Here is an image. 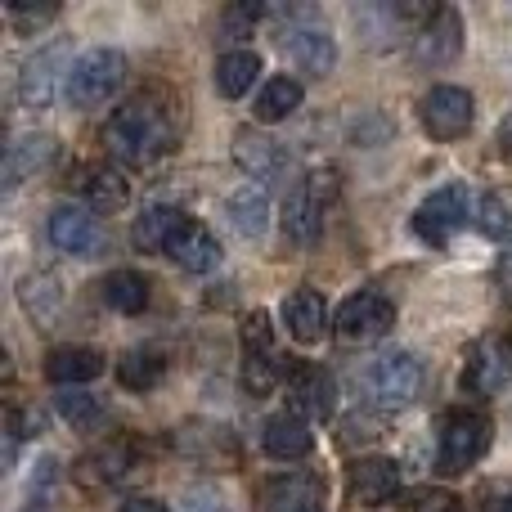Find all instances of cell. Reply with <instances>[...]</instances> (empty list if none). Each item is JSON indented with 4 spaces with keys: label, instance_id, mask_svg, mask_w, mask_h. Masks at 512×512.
<instances>
[{
    "label": "cell",
    "instance_id": "d590c367",
    "mask_svg": "<svg viewBox=\"0 0 512 512\" xmlns=\"http://www.w3.org/2000/svg\"><path fill=\"white\" fill-rule=\"evenodd\" d=\"M405 512H463V504L450 490H414L405 499Z\"/></svg>",
    "mask_w": 512,
    "mask_h": 512
},
{
    "label": "cell",
    "instance_id": "ac0fdd59",
    "mask_svg": "<svg viewBox=\"0 0 512 512\" xmlns=\"http://www.w3.org/2000/svg\"><path fill=\"white\" fill-rule=\"evenodd\" d=\"M72 185L86 198L90 212H117V207H126V198H131V185H126L122 171L108 167V162H86V167H77Z\"/></svg>",
    "mask_w": 512,
    "mask_h": 512
},
{
    "label": "cell",
    "instance_id": "f35d334b",
    "mask_svg": "<svg viewBox=\"0 0 512 512\" xmlns=\"http://www.w3.org/2000/svg\"><path fill=\"white\" fill-rule=\"evenodd\" d=\"M14 436H41V414H36V409L14 414Z\"/></svg>",
    "mask_w": 512,
    "mask_h": 512
},
{
    "label": "cell",
    "instance_id": "6da1fadb",
    "mask_svg": "<svg viewBox=\"0 0 512 512\" xmlns=\"http://www.w3.org/2000/svg\"><path fill=\"white\" fill-rule=\"evenodd\" d=\"M180 140V122H176V104L158 95H135L108 117L104 126V144L117 162L126 167H153L158 158H167Z\"/></svg>",
    "mask_w": 512,
    "mask_h": 512
},
{
    "label": "cell",
    "instance_id": "7c38bea8",
    "mask_svg": "<svg viewBox=\"0 0 512 512\" xmlns=\"http://www.w3.org/2000/svg\"><path fill=\"white\" fill-rule=\"evenodd\" d=\"M512 382V342L499 333L481 337L468 351V364H463V391L472 396H495Z\"/></svg>",
    "mask_w": 512,
    "mask_h": 512
},
{
    "label": "cell",
    "instance_id": "f546056e",
    "mask_svg": "<svg viewBox=\"0 0 512 512\" xmlns=\"http://www.w3.org/2000/svg\"><path fill=\"white\" fill-rule=\"evenodd\" d=\"M256 77H261V59L252 50H230L216 59V90L225 99H243Z\"/></svg>",
    "mask_w": 512,
    "mask_h": 512
},
{
    "label": "cell",
    "instance_id": "2e32d148",
    "mask_svg": "<svg viewBox=\"0 0 512 512\" xmlns=\"http://www.w3.org/2000/svg\"><path fill=\"white\" fill-rule=\"evenodd\" d=\"M283 54H288L301 72H310V77H328V72L337 68V41L324 27H310V23L283 32Z\"/></svg>",
    "mask_w": 512,
    "mask_h": 512
},
{
    "label": "cell",
    "instance_id": "603a6c76",
    "mask_svg": "<svg viewBox=\"0 0 512 512\" xmlns=\"http://www.w3.org/2000/svg\"><path fill=\"white\" fill-rule=\"evenodd\" d=\"M283 324L297 342H319L328 333V301L319 297L315 288H297L288 301H283Z\"/></svg>",
    "mask_w": 512,
    "mask_h": 512
},
{
    "label": "cell",
    "instance_id": "9a60e30c",
    "mask_svg": "<svg viewBox=\"0 0 512 512\" xmlns=\"http://www.w3.org/2000/svg\"><path fill=\"white\" fill-rule=\"evenodd\" d=\"M288 409L292 414H301L310 423V418H333L337 409V387L333 378H328L324 369H315V364H297V369L288 373Z\"/></svg>",
    "mask_w": 512,
    "mask_h": 512
},
{
    "label": "cell",
    "instance_id": "8992f818",
    "mask_svg": "<svg viewBox=\"0 0 512 512\" xmlns=\"http://www.w3.org/2000/svg\"><path fill=\"white\" fill-rule=\"evenodd\" d=\"M490 445V423L477 409H450L441 423V441H436V468L445 477H459L486 454Z\"/></svg>",
    "mask_w": 512,
    "mask_h": 512
},
{
    "label": "cell",
    "instance_id": "f1b7e54d",
    "mask_svg": "<svg viewBox=\"0 0 512 512\" xmlns=\"http://www.w3.org/2000/svg\"><path fill=\"white\" fill-rule=\"evenodd\" d=\"M99 297H104V306L117 310V315H144V306H149V283L135 270H113L99 283Z\"/></svg>",
    "mask_w": 512,
    "mask_h": 512
},
{
    "label": "cell",
    "instance_id": "83f0119b",
    "mask_svg": "<svg viewBox=\"0 0 512 512\" xmlns=\"http://www.w3.org/2000/svg\"><path fill=\"white\" fill-rule=\"evenodd\" d=\"M18 301H23L27 315H32L36 324H45V328L63 315V288H59L54 274H27V279L18 283Z\"/></svg>",
    "mask_w": 512,
    "mask_h": 512
},
{
    "label": "cell",
    "instance_id": "ffe728a7",
    "mask_svg": "<svg viewBox=\"0 0 512 512\" xmlns=\"http://www.w3.org/2000/svg\"><path fill=\"white\" fill-rule=\"evenodd\" d=\"M261 445H265V454H270V459L292 463V459H306V454L315 450V436H310V423H306V418L292 414V409H283V414L265 418Z\"/></svg>",
    "mask_w": 512,
    "mask_h": 512
},
{
    "label": "cell",
    "instance_id": "484cf974",
    "mask_svg": "<svg viewBox=\"0 0 512 512\" xmlns=\"http://www.w3.org/2000/svg\"><path fill=\"white\" fill-rule=\"evenodd\" d=\"M185 221H189V216L180 212V207L158 203V207H149V212L135 216V225H131V243H135L140 252H167V248H171V239H176V230H180Z\"/></svg>",
    "mask_w": 512,
    "mask_h": 512
},
{
    "label": "cell",
    "instance_id": "d4e9b609",
    "mask_svg": "<svg viewBox=\"0 0 512 512\" xmlns=\"http://www.w3.org/2000/svg\"><path fill=\"white\" fill-rule=\"evenodd\" d=\"M104 373V355L90 351V346H59V351H50V360H45V378L59 382L63 391L81 387V382L99 378Z\"/></svg>",
    "mask_w": 512,
    "mask_h": 512
},
{
    "label": "cell",
    "instance_id": "52a82bcc",
    "mask_svg": "<svg viewBox=\"0 0 512 512\" xmlns=\"http://www.w3.org/2000/svg\"><path fill=\"white\" fill-rule=\"evenodd\" d=\"M72 45L68 41H50L45 50H36L32 59L23 63V72H18V99H23V108H50L54 95H68V77H72Z\"/></svg>",
    "mask_w": 512,
    "mask_h": 512
},
{
    "label": "cell",
    "instance_id": "4dcf8cb0",
    "mask_svg": "<svg viewBox=\"0 0 512 512\" xmlns=\"http://www.w3.org/2000/svg\"><path fill=\"white\" fill-rule=\"evenodd\" d=\"M297 108H301V81L270 77L261 86V95H256L252 117H256V122H283V117H292Z\"/></svg>",
    "mask_w": 512,
    "mask_h": 512
},
{
    "label": "cell",
    "instance_id": "ba28073f",
    "mask_svg": "<svg viewBox=\"0 0 512 512\" xmlns=\"http://www.w3.org/2000/svg\"><path fill=\"white\" fill-rule=\"evenodd\" d=\"M135 468H140V441H131V436H108L95 450L81 454L77 468H72V481H77L81 490H90V495H104V490L122 486Z\"/></svg>",
    "mask_w": 512,
    "mask_h": 512
},
{
    "label": "cell",
    "instance_id": "e0dca14e",
    "mask_svg": "<svg viewBox=\"0 0 512 512\" xmlns=\"http://www.w3.org/2000/svg\"><path fill=\"white\" fill-rule=\"evenodd\" d=\"M400 490V468L396 459H360L346 472V495L351 504H387Z\"/></svg>",
    "mask_w": 512,
    "mask_h": 512
},
{
    "label": "cell",
    "instance_id": "5bb4252c",
    "mask_svg": "<svg viewBox=\"0 0 512 512\" xmlns=\"http://www.w3.org/2000/svg\"><path fill=\"white\" fill-rule=\"evenodd\" d=\"M459 50H463V18L454 9H436L414 36V59L423 68H445V63L459 59Z\"/></svg>",
    "mask_w": 512,
    "mask_h": 512
},
{
    "label": "cell",
    "instance_id": "7bdbcfd3",
    "mask_svg": "<svg viewBox=\"0 0 512 512\" xmlns=\"http://www.w3.org/2000/svg\"><path fill=\"white\" fill-rule=\"evenodd\" d=\"M486 512H512V495H504V499H490Z\"/></svg>",
    "mask_w": 512,
    "mask_h": 512
},
{
    "label": "cell",
    "instance_id": "5b68a950",
    "mask_svg": "<svg viewBox=\"0 0 512 512\" xmlns=\"http://www.w3.org/2000/svg\"><path fill=\"white\" fill-rule=\"evenodd\" d=\"M126 81V54L122 50H86L77 63H72V77H68V104L72 108H99L122 90Z\"/></svg>",
    "mask_w": 512,
    "mask_h": 512
},
{
    "label": "cell",
    "instance_id": "ab89813d",
    "mask_svg": "<svg viewBox=\"0 0 512 512\" xmlns=\"http://www.w3.org/2000/svg\"><path fill=\"white\" fill-rule=\"evenodd\" d=\"M122 512H171L162 499H144V495H135V499H126Z\"/></svg>",
    "mask_w": 512,
    "mask_h": 512
},
{
    "label": "cell",
    "instance_id": "9c48e42d",
    "mask_svg": "<svg viewBox=\"0 0 512 512\" xmlns=\"http://www.w3.org/2000/svg\"><path fill=\"white\" fill-rule=\"evenodd\" d=\"M468 221H477L472 212V194L463 185H445L432 198H423V207L414 212V234L432 248H445L459 230H468Z\"/></svg>",
    "mask_w": 512,
    "mask_h": 512
},
{
    "label": "cell",
    "instance_id": "7402d4cb",
    "mask_svg": "<svg viewBox=\"0 0 512 512\" xmlns=\"http://www.w3.org/2000/svg\"><path fill=\"white\" fill-rule=\"evenodd\" d=\"M167 256L180 265V270L207 274V270H216V265H221V243H216V234L207 230L203 221H194V216H189V221L176 230V239H171Z\"/></svg>",
    "mask_w": 512,
    "mask_h": 512
},
{
    "label": "cell",
    "instance_id": "8fae6325",
    "mask_svg": "<svg viewBox=\"0 0 512 512\" xmlns=\"http://www.w3.org/2000/svg\"><path fill=\"white\" fill-rule=\"evenodd\" d=\"M333 324L346 346L382 342V337L396 328V301L382 297V292H355V297H346V306L337 310Z\"/></svg>",
    "mask_w": 512,
    "mask_h": 512
},
{
    "label": "cell",
    "instance_id": "1f68e13d",
    "mask_svg": "<svg viewBox=\"0 0 512 512\" xmlns=\"http://www.w3.org/2000/svg\"><path fill=\"white\" fill-rule=\"evenodd\" d=\"M162 373H167V360L158 351H126L117 360V382L126 391H153L162 382Z\"/></svg>",
    "mask_w": 512,
    "mask_h": 512
},
{
    "label": "cell",
    "instance_id": "b9f144b4",
    "mask_svg": "<svg viewBox=\"0 0 512 512\" xmlns=\"http://www.w3.org/2000/svg\"><path fill=\"white\" fill-rule=\"evenodd\" d=\"M499 153L512 158V117H504V126H499Z\"/></svg>",
    "mask_w": 512,
    "mask_h": 512
},
{
    "label": "cell",
    "instance_id": "836d02e7",
    "mask_svg": "<svg viewBox=\"0 0 512 512\" xmlns=\"http://www.w3.org/2000/svg\"><path fill=\"white\" fill-rule=\"evenodd\" d=\"M477 225L495 243H512V194H486V198H481Z\"/></svg>",
    "mask_w": 512,
    "mask_h": 512
},
{
    "label": "cell",
    "instance_id": "4316f807",
    "mask_svg": "<svg viewBox=\"0 0 512 512\" xmlns=\"http://www.w3.org/2000/svg\"><path fill=\"white\" fill-rule=\"evenodd\" d=\"M225 216H230L239 239H261L265 225H270V194H265V185L234 189L230 203H225Z\"/></svg>",
    "mask_w": 512,
    "mask_h": 512
},
{
    "label": "cell",
    "instance_id": "74e56055",
    "mask_svg": "<svg viewBox=\"0 0 512 512\" xmlns=\"http://www.w3.org/2000/svg\"><path fill=\"white\" fill-rule=\"evenodd\" d=\"M185 512H225V508H221V499H216L212 490H189Z\"/></svg>",
    "mask_w": 512,
    "mask_h": 512
},
{
    "label": "cell",
    "instance_id": "44dd1931",
    "mask_svg": "<svg viewBox=\"0 0 512 512\" xmlns=\"http://www.w3.org/2000/svg\"><path fill=\"white\" fill-rule=\"evenodd\" d=\"M234 162L248 171L252 180H283L288 176V153H283L279 140L270 135H256V131H239L234 135Z\"/></svg>",
    "mask_w": 512,
    "mask_h": 512
},
{
    "label": "cell",
    "instance_id": "30bf717a",
    "mask_svg": "<svg viewBox=\"0 0 512 512\" xmlns=\"http://www.w3.org/2000/svg\"><path fill=\"white\" fill-rule=\"evenodd\" d=\"M418 117H423V131L441 144H454L472 131L477 122V99L463 86H432L418 104Z\"/></svg>",
    "mask_w": 512,
    "mask_h": 512
},
{
    "label": "cell",
    "instance_id": "3957f363",
    "mask_svg": "<svg viewBox=\"0 0 512 512\" xmlns=\"http://www.w3.org/2000/svg\"><path fill=\"white\" fill-rule=\"evenodd\" d=\"M364 391H369V400L378 409H387V414L409 409L423 396V364H418V355H409V351L378 355V360L369 364V373H364Z\"/></svg>",
    "mask_w": 512,
    "mask_h": 512
},
{
    "label": "cell",
    "instance_id": "d6a6232c",
    "mask_svg": "<svg viewBox=\"0 0 512 512\" xmlns=\"http://www.w3.org/2000/svg\"><path fill=\"white\" fill-rule=\"evenodd\" d=\"M59 414L72 423V432H95L99 423H104V405H99L95 396H86V391H63L59 396Z\"/></svg>",
    "mask_w": 512,
    "mask_h": 512
},
{
    "label": "cell",
    "instance_id": "cb8c5ba5",
    "mask_svg": "<svg viewBox=\"0 0 512 512\" xmlns=\"http://www.w3.org/2000/svg\"><path fill=\"white\" fill-rule=\"evenodd\" d=\"M59 153V140L54 135H23L18 144H9V158H5V185L18 189L23 180H32L36 171H45Z\"/></svg>",
    "mask_w": 512,
    "mask_h": 512
},
{
    "label": "cell",
    "instance_id": "277c9868",
    "mask_svg": "<svg viewBox=\"0 0 512 512\" xmlns=\"http://www.w3.org/2000/svg\"><path fill=\"white\" fill-rule=\"evenodd\" d=\"M288 373L292 369L283 364L270 315H265V310H252V315L243 319V382H248V391L252 396H270Z\"/></svg>",
    "mask_w": 512,
    "mask_h": 512
},
{
    "label": "cell",
    "instance_id": "7a4b0ae2",
    "mask_svg": "<svg viewBox=\"0 0 512 512\" xmlns=\"http://www.w3.org/2000/svg\"><path fill=\"white\" fill-rule=\"evenodd\" d=\"M337 198V171H310L292 185L288 203H283V234H288L297 248H315L319 234H324L328 207Z\"/></svg>",
    "mask_w": 512,
    "mask_h": 512
},
{
    "label": "cell",
    "instance_id": "e575fe53",
    "mask_svg": "<svg viewBox=\"0 0 512 512\" xmlns=\"http://www.w3.org/2000/svg\"><path fill=\"white\" fill-rule=\"evenodd\" d=\"M5 14H9V23H14L18 32H32V27L50 23V18L59 14V5H23V0H9Z\"/></svg>",
    "mask_w": 512,
    "mask_h": 512
},
{
    "label": "cell",
    "instance_id": "8d00e7d4",
    "mask_svg": "<svg viewBox=\"0 0 512 512\" xmlns=\"http://www.w3.org/2000/svg\"><path fill=\"white\" fill-rule=\"evenodd\" d=\"M261 18V5H234V9H225V27H230V36H243L248 27Z\"/></svg>",
    "mask_w": 512,
    "mask_h": 512
},
{
    "label": "cell",
    "instance_id": "d6986e66",
    "mask_svg": "<svg viewBox=\"0 0 512 512\" xmlns=\"http://www.w3.org/2000/svg\"><path fill=\"white\" fill-rule=\"evenodd\" d=\"M99 221L90 216V207H54L50 216V243L68 256H95L99 248Z\"/></svg>",
    "mask_w": 512,
    "mask_h": 512
},
{
    "label": "cell",
    "instance_id": "60d3db41",
    "mask_svg": "<svg viewBox=\"0 0 512 512\" xmlns=\"http://www.w3.org/2000/svg\"><path fill=\"white\" fill-rule=\"evenodd\" d=\"M499 288H504V301H512V252L504 256V265H499Z\"/></svg>",
    "mask_w": 512,
    "mask_h": 512
},
{
    "label": "cell",
    "instance_id": "4fadbf2b",
    "mask_svg": "<svg viewBox=\"0 0 512 512\" xmlns=\"http://www.w3.org/2000/svg\"><path fill=\"white\" fill-rule=\"evenodd\" d=\"M261 512H324V477L283 472L261 486Z\"/></svg>",
    "mask_w": 512,
    "mask_h": 512
}]
</instances>
